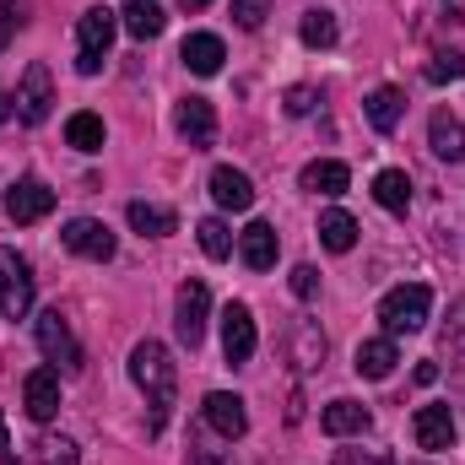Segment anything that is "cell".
<instances>
[{"label": "cell", "mask_w": 465, "mask_h": 465, "mask_svg": "<svg viewBox=\"0 0 465 465\" xmlns=\"http://www.w3.org/2000/svg\"><path fill=\"white\" fill-rule=\"evenodd\" d=\"M179 60H184L195 76H217V71H223V60H228V49H223V38H217V33H190V38H184V49H179Z\"/></svg>", "instance_id": "cell-17"}, {"label": "cell", "mask_w": 465, "mask_h": 465, "mask_svg": "<svg viewBox=\"0 0 465 465\" xmlns=\"http://www.w3.org/2000/svg\"><path fill=\"white\" fill-rule=\"evenodd\" d=\"M433 314V292L422 282H406V287H390L384 303H379V325L384 336H417Z\"/></svg>", "instance_id": "cell-2"}, {"label": "cell", "mask_w": 465, "mask_h": 465, "mask_svg": "<svg viewBox=\"0 0 465 465\" xmlns=\"http://www.w3.org/2000/svg\"><path fill=\"white\" fill-rule=\"evenodd\" d=\"M130 228L141 232V238H168V232L179 228V217H173L168 206H152V201H130Z\"/></svg>", "instance_id": "cell-24"}, {"label": "cell", "mask_w": 465, "mask_h": 465, "mask_svg": "<svg viewBox=\"0 0 465 465\" xmlns=\"http://www.w3.org/2000/svg\"><path fill=\"white\" fill-rule=\"evenodd\" d=\"M114 27H119V16L109 5L82 11V22H76V71H82V76H98V71H104L109 44H114Z\"/></svg>", "instance_id": "cell-3"}, {"label": "cell", "mask_w": 465, "mask_h": 465, "mask_svg": "<svg viewBox=\"0 0 465 465\" xmlns=\"http://www.w3.org/2000/svg\"><path fill=\"white\" fill-rule=\"evenodd\" d=\"M195 232H201L206 260H228V254H232V232H228V223H223V217H206Z\"/></svg>", "instance_id": "cell-31"}, {"label": "cell", "mask_w": 465, "mask_h": 465, "mask_svg": "<svg viewBox=\"0 0 465 465\" xmlns=\"http://www.w3.org/2000/svg\"><path fill=\"white\" fill-rule=\"evenodd\" d=\"M336 465H384L379 455H362V450H336Z\"/></svg>", "instance_id": "cell-37"}, {"label": "cell", "mask_w": 465, "mask_h": 465, "mask_svg": "<svg viewBox=\"0 0 465 465\" xmlns=\"http://www.w3.org/2000/svg\"><path fill=\"white\" fill-rule=\"evenodd\" d=\"M428 146H433V157H444V163H465V124L450 109H439V114L428 119Z\"/></svg>", "instance_id": "cell-16"}, {"label": "cell", "mask_w": 465, "mask_h": 465, "mask_svg": "<svg viewBox=\"0 0 465 465\" xmlns=\"http://www.w3.org/2000/svg\"><path fill=\"white\" fill-rule=\"evenodd\" d=\"M0 11H5V22H27L22 11H27V0H0Z\"/></svg>", "instance_id": "cell-38"}, {"label": "cell", "mask_w": 465, "mask_h": 465, "mask_svg": "<svg viewBox=\"0 0 465 465\" xmlns=\"http://www.w3.org/2000/svg\"><path fill=\"white\" fill-rule=\"evenodd\" d=\"M254 347H260V331H254L249 303H228L223 309V357H228L232 368H243L254 357Z\"/></svg>", "instance_id": "cell-10"}, {"label": "cell", "mask_w": 465, "mask_h": 465, "mask_svg": "<svg viewBox=\"0 0 465 465\" xmlns=\"http://www.w3.org/2000/svg\"><path fill=\"white\" fill-rule=\"evenodd\" d=\"M38 351H44L49 362H60L65 373L82 368V347H76V336H71V325H65L60 309H44V314H38Z\"/></svg>", "instance_id": "cell-7"}, {"label": "cell", "mask_w": 465, "mask_h": 465, "mask_svg": "<svg viewBox=\"0 0 465 465\" xmlns=\"http://www.w3.org/2000/svg\"><path fill=\"white\" fill-rule=\"evenodd\" d=\"M265 16H271V0H232V22L238 27H265Z\"/></svg>", "instance_id": "cell-33"}, {"label": "cell", "mask_w": 465, "mask_h": 465, "mask_svg": "<svg viewBox=\"0 0 465 465\" xmlns=\"http://www.w3.org/2000/svg\"><path fill=\"white\" fill-rule=\"evenodd\" d=\"M5 38H11V22H5V16H0V49H5Z\"/></svg>", "instance_id": "cell-43"}, {"label": "cell", "mask_w": 465, "mask_h": 465, "mask_svg": "<svg viewBox=\"0 0 465 465\" xmlns=\"http://www.w3.org/2000/svg\"><path fill=\"white\" fill-rule=\"evenodd\" d=\"M163 27H168V16H163L157 0H124V33H130V38L146 44V38H157Z\"/></svg>", "instance_id": "cell-22"}, {"label": "cell", "mask_w": 465, "mask_h": 465, "mask_svg": "<svg viewBox=\"0 0 465 465\" xmlns=\"http://www.w3.org/2000/svg\"><path fill=\"white\" fill-rule=\"evenodd\" d=\"M292 292L309 303V298L320 292V271H314V265H292Z\"/></svg>", "instance_id": "cell-35"}, {"label": "cell", "mask_w": 465, "mask_h": 465, "mask_svg": "<svg viewBox=\"0 0 465 465\" xmlns=\"http://www.w3.org/2000/svg\"><path fill=\"white\" fill-rule=\"evenodd\" d=\"M22 406H27L33 422H49L60 411V373L54 368H33L27 384H22Z\"/></svg>", "instance_id": "cell-13"}, {"label": "cell", "mask_w": 465, "mask_h": 465, "mask_svg": "<svg viewBox=\"0 0 465 465\" xmlns=\"http://www.w3.org/2000/svg\"><path fill=\"white\" fill-rule=\"evenodd\" d=\"M33 265L16 249H0V314L5 320H27L33 314Z\"/></svg>", "instance_id": "cell-4"}, {"label": "cell", "mask_w": 465, "mask_h": 465, "mask_svg": "<svg viewBox=\"0 0 465 465\" xmlns=\"http://www.w3.org/2000/svg\"><path fill=\"white\" fill-rule=\"evenodd\" d=\"M276 228L271 223H249V228L238 232V260L249 265V271H271L276 265Z\"/></svg>", "instance_id": "cell-15"}, {"label": "cell", "mask_w": 465, "mask_h": 465, "mask_svg": "<svg viewBox=\"0 0 465 465\" xmlns=\"http://www.w3.org/2000/svg\"><path fill=\"white\" fill-rule=\"evenodd\" d=\"M320 357H325V336H320L309 320H298V325H292V362H298V368H314Z\"/></svg>", "instance_id": "cell-29"}, {"label": "cell", "mask_w": 465, "mask_h": 465, "mask_svg": "<svg viewBox=\"0 0 465 465\" xmlns=\"http://www.w3.org/2000/svg\"><path fill=\"white\" fill-rule=\"evenodd\" d=\"M173 124H179V135H184L190 146H212V135H217V109H212L206 98H179Z\"/></svg>", "instance_id": "cell-14"}, {"label": "cell", "mask_w": 465, "mask_h": 465, "mask_svg": "<svg viewBox=\"0 0 465 465\" xmlns=\"http://www.w3.org/2000/svg\"><path fill=\"white\" fill-rule=\"evenodd\" d=\"M455 76H465V60L455 54V49H450V54H439V60L428 65V82H433V87H439V82H455Z\"/></svg>", "instance_id": "cell-34"}, {"label": "cell", "mask_w": 465, "mask_h": 465, "mask_svg": "<svg viewBox=\"0 0 465 465\" xmlns=\"http://www.w3.org/2000/svg\"><path fill=\"white\" fill-rule=\"evenodd\" d=\"M0 465H16L11 460V444H5V417H0Z\"/></svg>", "instance_id": "cell-39"}, {"label": "cell", "mask_w": 465, "mask_h": 465, "mask_svg": "<svg viewBox=\"0 0 465 465\" xmlns=\"http://www.w3.org/2000/svg\"><path fill=\"white\" fill-rule=\"evenodd\" d=\"M444 351H450V362L465 368V298H455V309H450V325H444Z\"/></svg>", "instance_id": "cell-32"}, {"label": "cell", "mask_w": 465, "mask_h": 465, "mask_svg": "<svg viewBox=\"0 0 465 465\" xmlns=\"http://www.w3.org/2000/svg\"><path fill=\"white\" fill-rule=\"evenodd\" d=\"M33 460L38 465H76V444L65 433H38L33 439Z\"/></svg>", "instance_id": "cell-30"}, {"label": "cell", "mask_w": 465, "mask_h": 465, "mask_svg": "<svg viewBox=\"0 0 465 465\" xmlns=\"http://www.w3.org/2000/svg\"><path fill=\"white\" fill-rule=\"evenodd\" d=\"M401 114H406V93H401V87H379V93L368 98V124H373L379 135H390V130L401 124Z\"/></svg>", "instance_id": "cell-23"}, {"label": "cell", "mask_w": 465, "mask_h": 465, "mask_svg": "<svg viewBox=\"0 0 465 465\" xmlns=\"http://www.w3.org/2000/svg\"><path fill=\"white\" fill-rule=\"evenodd\" d=\"M130 379L141 384L146 406L157 411L152 417V433H157L163 417H168V406H173V395H179V362H173V351L163 347V341H135V351H130Z\"/></svg>", "instance_id": "cell-1"}, {"label": "cell", "mask_w": 465, "mask_h": 465, "mask_svg": "<svg viewBox=\"0 0 465 465\" xmlns=\"http://www.w3.org/2000/svg\"><path fill=\"white\" fill-rule=\"evenodd\" d=\"M49 212H54V190H49L44 179H16V184L5 190V217H11L16 228L44 223Z\"/></svg>", "instance_id": "cell-8"}, {"label": "cell", "mask_w": 465, "mask_h": 465, "mask_svg": "<svg viewBox=\"0 0 465 465\" xmlns=\"http://www.w3.org/2000/svg\"><path fill=\"white\" fill-rule=\"evenodd\" d=\"M320 243H325L331 254H347L351 243H357V223H351L347 212H325V217H320Z\"/></svg>", "instance_id": "cell-27"}, {"label": "cell", "mask_w": 465, "mask_h": 465, "mask_svg": "<svg viewBox=\"0 0 465 465\" xmlns=\"http://www.w3.org/2000/svg\"><path fill=\"white\" fill-rule=\"evenodd\" d=\"M206 314H212L206 282H184V287H179V303H173V331H179V341L190 351L206 341Z\"/></svg>", "instance_id": "cell-6"}, {"label": "cell", "mask_w": 465, "mask_h": 465, "mask_svg": "<svg viewBox=\"0 0 465 465\" xmlns=\"http://www.w3.org/2000/svg\"><path fill=\"white\" fill-rule=\"evenodd\" d=\"M201 417H206V428H212V433H223L228 444L249 433V411H243V401L228 395V390H212V395H206V406H201Z\"/></svg>", "instance_id": "cell-12"}, {"label": "cell", "mask_w": 465, "mask_h": 465, "mask_svg": "<svg viewBox=\"0 0 465 465\" xmlns=\"http://www.w3.org/2000/svg\"><path fill=\"white\" fill-rule=\"evenodd\" d=\"M303 44L309 49H331L336 38H341V27H336V11H303Z\"/></svg>", "instance_id": "cell-28"}, {"label": "cell", "mask_w": 465, "mask_h": 465, "mask_svg": "<svg viewBox=\"0 0 465 465\" xmlns=\"http://www.w3.org/2000/svg\"><path fill=\"white\" fill-rule=\"evenodd\" d=\"M179 5H184V11H206L212 0H179Z\"/></svg>", "instance_id": "cell-41"}, {"label": "cell", "mask_w": 465, "mask_h": 465, "mask_svg": "<svg viewBox=\"0 0 465 465\" xmlns=\"http://www.w3.org/2000/svg\"><path fill=\"white\" fill-rule=\"evenodd\" d=\"M212 201H217L223 212H249V206H254L249 173H238V168H212Z\"/></svg>", "instance_id": "cell-19"}, {"label": "cell", "mask_w": 465, "mask_h": 465, "mask_svg": "<svg viewBox=\"0 0 465 465\" xmlns=\"http://www.w3.org/2000/svg\"><path fill=\"white\" fill-rule=\"evenodd\" d=\"M411 439H417V450H428V455L455 450V411H450V406H417Z\"/></svg>", "instance_id": "cell-11"}, {"label": "cell", "mask_w": 465, "mask_h": 465, "mask_svg": "<svg viewBox=\"0 0 465 465\" xmlns=\"http://www.w3.org/2000/svg\"><path fill=\"white\" fill-rule=\"evenodd\" d=\"M16 114V104H11V98H5V93H0V124H5V119Z\"/></svg>", "instance_id": "cell-40"}, {"label": "cell", "mask_w": 465, "mask_h": 465, "mask_svg": "<svg viewBox=\"0 0 465 465\" xmlns=\"http://www.w3.org/2000/svg\"><path fill=\"white\" fill-rule=\"evenodd\" d=\"M11 104H16V119H22V124H44V119H49V109H54V76H49L44 60H33V65L22 71Z\"/></svg>", "instance_id": "cell-5"}, {"label": "cell", "mask_w": 465, "mask_h": 465, "mask_svg": "<svg viewBox=\"0 0 465 465\" xmlns=\"http://www.w3.org/2000/svg\"><path fill=\"white\" fill-rule=\"evenodd\" d=\"M373 201H379L384 212H395V217H401V212L411 206V179H406L401 168H384V173L373 179Z\"/></svg>", "instance_id": "cell-25"}, {"label": "cell", "mask_w": 465, "mask_h": 465, "mask_svg": "<svg viewBox=\"0 0 465 465\" xmlns=\"http://www.w3.org/2000/svg\"><path fill=\"white\" fill-rule=\"evenodd\" d=\"M60 243L71 249V254H82V260H114V232L109 223H98V217H76V223H65L60 228Z\"/></svg>", "instance_id": "cell-9"}, {"label": "cell", "mask_w": 465, "mask_h": 465, "mask_svg": "<svg viewBox=\"0 0 465 465\" xmlns=\"http://www.w3.org/2000/svg\"><path fill=\"white\" fill-rule=\"evenodd\" d=\"M195 465H228V460H217V455H195Z\"/></svg>", "instance_id": "cell-42"}, {"label": "cell", "mask_w": 465, "mask_h": 465, "mask_svg": "<svg viewBox=\"0 0 465 465\" xmlns=\"http://www.w3.org/2000/svg\"><path fill=\"white\" fill-rule=\"evenodd\" d=\"M368 422H373V417H368V406H362V401H347V395H341V401H331V406L320 411V428H325L331 439L368 433Z\"/></svg>", "instance_id": "cell-18"}, {"label": "cell", "mask_w": 465, "mask_h": 465, "mask_svg": "<svg viewBox=\"0 0 465 465\" xmlns=\"http://www.w3.org/2000/svg\"><path fill=\"white\" fill-rule=\"evenodd\" d=\"M104 135H109V130H104V119L87 114V109L65 119V141H71L76 152H104Z\"/></svg>", "instance_id": "cell-26"}, {"label": "cell", "mask_w": 465, "mask_h": 465, "mask_svg": "<svg viewBox=\"0 0 465 465\" xmlns=\"http://www.w3.org/2000/svg\"><path fill=\"white\" fill-rule=\"evenodd\" d=\"M314 104H320V93H314V87H292V93H287V114H292V119L314 114Z\"/></svg>", "instance_id": "cell-36"}, {"label": "cell", "mask_w": 465, "mask_h": 465, "mask_svg": "<svg viewBox=\"0 0 465 465\" xmlns=\"http://www.w3.org/2000/svg\"><path fill=\"white\" fill-rule=\"evenodd\" d=\"M395 362H401V351H395V336H373V341H362L357 347V373L362 379H390L395 373Z\"/></svg>", "instance_id": "cell-20"}, {"label": "cell", "mask_w": 465, "mask_h": 465, "mask_svg": "<svg viewBox=\"0 0 465 465\" xmlns=\"http://www.w3.org/2000/svg\"><path fill=\"white\" fill-rule=\"evenodd\" d=\"M347 184H351V173H347V163H336V157H320V163H309L303 168V190L309 195H347Z\"/></svg>", "instance_id": "cell-21"}]
</instances>
